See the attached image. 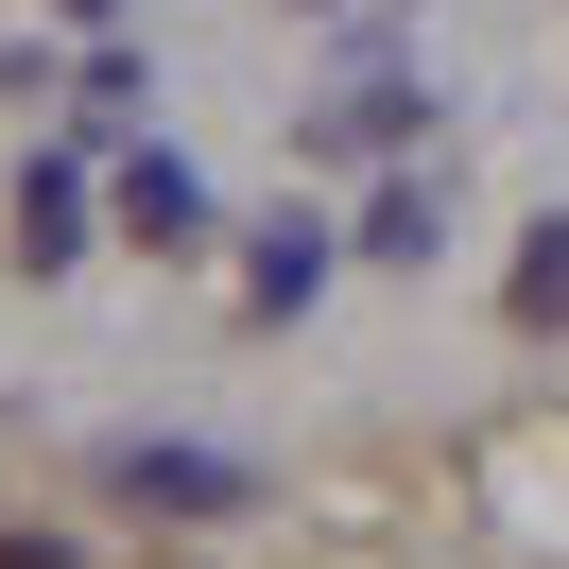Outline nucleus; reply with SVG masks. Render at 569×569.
<instances>
[{"label": "nucleus", "instance_id": "f257e3e1", "mask_svg": "<svg viewBox=\"0 0 569 569\" xmlns=\"http://www.w3.org/2000/svg\"><path fill=\"white\" fill-rule=\"evenodd\" d=\"M121 224H139V242H190V173H173V156H139V173H121Z\"/></svg>", "mask_w": 569, "mask_h": 569}, {"label": "nucleus", "instance_id": "f03ea898", "mask_svg": "<svg viewBox=\"0 0 569 569\" xmlns=\"http://www.w3.org/2000/svg\"><path fill=\"white\" fill-rule=\"evenodd\" d=\"M518 328H569V224H552V242L518 259Z\"/></svg>", "mask_w": 569, "mask_h": 569}, {"label": "nucleus", "instance_id": "7ed1b4c3", "mask_svg": "<svg viewBox=\"0 0 569 569\" xmlns=\"http://www.w3.org/2000/svg\"><path fill=\"white\" fill-rule=\"evenodd\" d=\"M0 569H70V552H52V535H0Z\"/></svg>", "mask_w": 569, "mask_h": 569}]
</instances>
